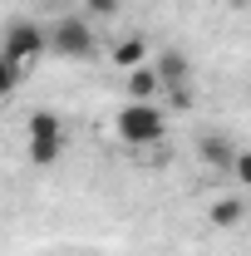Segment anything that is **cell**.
<instances>
[{"label": "cell", "mask_w": 251, "mask_h": 256, "mask_svg": "<svg viewBox=\"0 0 251 256\" xmlns=\"http://www.w3.org/2000/svg\"><path fill=\"white\" fill-rule=\"evenodd\" d=\"M114 128H118V138L133 143V148H153V143H162V133H168V114H162V104H133L128 98L124 108H118V118H114Z\"/></svg>", "instance_id": "obj_1"}, {"label": "cell", "mask_w": 251, "mask_h": 256, "mask_svg": "<svg viewBox=\"0 0 251 256\" xmlns=\"http://www.w3.org/2000/svg\"><path fill=\"white\" fill-rule=\"evenodd\" d=\"M98 50L94 40V25L84 20V15H64L50 25V54H60V60H89Z\"/></svg>", "instance_id": "obj_2"}, {"label": "cell", "mask_w": 251, "mask_h": 256, "mask_svg": "<svg viewBox=\"0 0 251 256\" xmlns=\"http://www.w3.org/2000/svg\"><path fill=\"white\" fill-rule=\"evenodd\" d=\"M40 54H50V30L34 25V20H10L5 25V60L10 64H34Z\"/></svg>", "instance_id": "obj_3"}, {"label": "cell", "mask_w": 251, "mask_h": 256, "mask_svg": "<svg viewBox=\"0 0 251 256\" xmlns=\"http://www.w3.org/2000/svg\"><path fill=\"white\" fill-rule=\"evenodd\" d=\"M236 153H242V148H236L226 133H202V138H197V158L207 162V168H217V172H232V168H236Z\"/></svg>", "instance_id": "obj_4"}, {"label": "cell", "mask_w": 251, "mask_h": 256, "mask_svg": "<svg viewBox=\"0 0 251 256\" xmlns=\"http://www.w3.org/2000/svg\"><path fill=\"white\" fill-rule=\"evenodd\" d=\"M128 98L133 104H158V98L168 94V84H162V74H158L153 64H143V69H128Z\"/></svg>", "instance_id": "obj_5"}, {"label": "cell", "mask_w": 251, "mask_h": 256, "mask_svg": "<svg viewBox=\"0 0 251 256\" xmlns=\"http://www.w3.org/2000/svg\"><path fill=\"white\" fill-rule=\"evenodd\" d=\"M153 69L162 74V84H168V89H178V84H192V64H188V54H182V50H158Z\"/></svg>", "instance_id": "obj_6"}, {"label": "cell", "mask_w": 251, "mask_h": 256, "mask_svg": "<svg viewBox=\"0 0 251 256\" xmlns=\"http://www.w3.org/2000/svg\"><path fill=\"white\" fill-rule=\"evenodd\" d=\"M108 54H114V64H118V69H143V60H148V44H143V34H128V40H118Z\"/></svg>", "instance_id": "obj_7"}, {"label": "cell", "mask_w": 251, "mask_h": 256, "mask_svg": "<svg viewBox=\"0 0 251 256\" xmlns=\"http://www.w3.org/2000/svg\"><path fill=\"white\" fill-rule=\"evenodd\" d=\"M207 217H212V226H242L246 222V202L242 197H217L207 207Z\"/></svg>", "instance_id": "obj_8"}, {"label": "cell", "mask_w": 251, "mask_h": 256, "mask_svg": "<svg viewBox=\"0 0 251 256\" xmlns=\"http://www.w3.org/2000/svg\"><path fill=\"white\" fill-rule=\"evenodd\" d=\"M60 148H64V138H30V162L34 168H54Z\"/></svg>", "instance_id": "obj_9"}, {"label": "cell", "mask_w": 251, "mask_h": 256, "mask_svg": "<svg viewBox=\"0 0 251 256\" xmlns=\"http://www.w3.org/2000/svg\"><path fill=\"white\" fill-rule=\"evenodd\" d=\"M30 138H64V124H60V114H50V108L30 114Z\"/></svg>", "instance_id": "obj_10"}, {"label": "cell", "mask_w": 251, "mask_h": 256, "mask_svg": "<svg viewBox=\"0 0 251 256\" xmlns=\"http://www.w3.org/2000/svg\"><path fill=\"white\" fill-rule=\"evenodd\" d=\"M79 5H84L89 15H98V20H108V15H118V5H124V0H79Z\"/></svg>", "instance_id": "obj_11"}, {"label": "cell", "mask_w": 251, "mask_h": 256, "mask_svg": "<svg viewBox=\"0 0 251 256\" xmlns=\"http://www.w3.org/2000/svg\"><path fill=\"white\" fill-rule=\"evenodd\" d=\"M232 178H236L242 188H251V153H236V168H232Z\"/></svg>", "instance_id": "obj_12"}, {"label": "cell", "mask_w": 251, "mask_h": 256, "mask_svg": "<svg viewBox=\"0 0 251 256\" xmlns=\"http://www.w3.org/2000/svg\"><path fill=\"white\" fill-rule=\"evenodd\" d=\"M162 98H168V104H178V108H188V104H192V84H178V89H168Z\"/></svg>", "instance_id": "obj_13"}]
</instances>
